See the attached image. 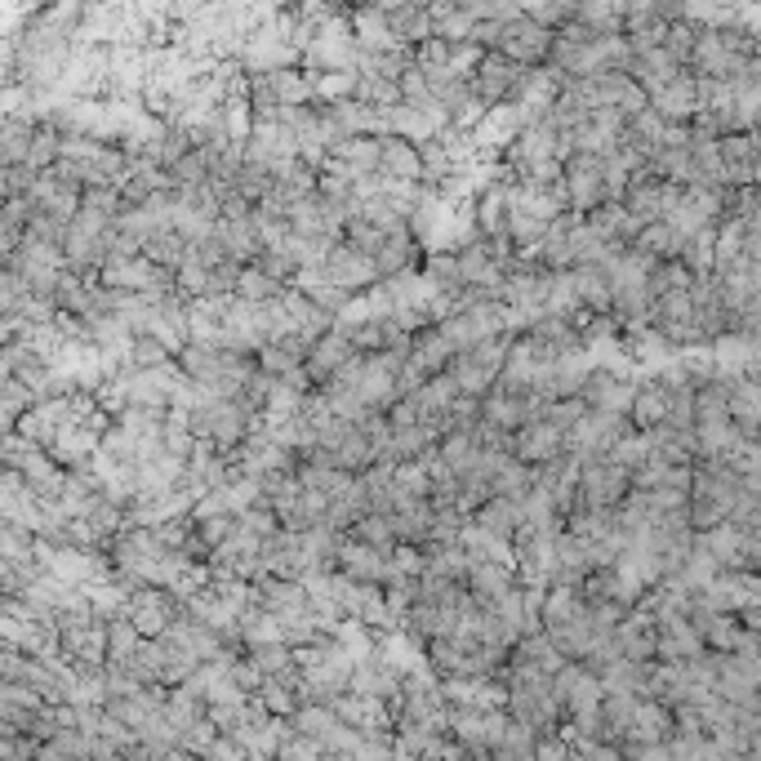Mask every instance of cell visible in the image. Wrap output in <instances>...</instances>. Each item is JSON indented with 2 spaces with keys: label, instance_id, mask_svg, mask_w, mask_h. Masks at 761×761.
Returning <instances> with one entry per match:
<instances>
[{
  "label": "cell",
  "instance_id": "obj_1",
  "mask_svg": "<svg viewBox=\"0 0 761 761\" xmlns=\"http://www.w3.org/2000/svg\"><path fill=\"white\" fill-rule=\"evenodd\" d=\"M508 348H512V343H508L504 334H495V338H486V343H476V348L459 353V357L450 361V374L459 379V388H463L468 396H486V392L499 383V374H504Z\"/></svg>",
  "mask_w": 761,
  "mask_h": 761
},
{
  "label": "cell",
  "instance_id": "obj_2",
  "mask_svg": "<svg viewBox=\"0 0 761 761\" xmlns=\"http://www.w3.org/2000/svg\"><path fill=\"white\" fill-rule=\"evenodd\" d=\"M361 41L357 32L338 27V23H325L316 32V41L308 45V62L321 67V72H361Z\"/></svg>",
  "mask_w": 761,
  "mask_h": 761
},
{
  "label": "cell",
  "instance_id": "obj_3",
  "mask_svg": "<svg viewBox=\"0 0 761 761\" xmlns=\"http://www.w3.org/2000/svg\"><path fill=\"white\" fill-rule=\"evenodd\" d=\"M619 437H624V419H619V414H610V410H588L584 419L566 433V450L579 454V459L588 463V459H606V450H614Z\"/></svg>",
  "mask_w": 761,
  "mask_h": 761
},
{
  "label": "cell",
  "instance_id": "obj_4",
  "mask_svg": "<svg viewBox=\"0 0 761 761\" xmlns=\"http://www.w3.org/2000/svg\"><path fill=\"white\" fill-rule=\"evenodd\" d=\"M606 196V157L601 152H575L566 161V200L579 215H592Z\"/></svg>",
  "mask_w": 761,
  "mask_h": 761
},
{
  "label": "cell",
  "instance_id": "obj_5",
  "mask_svg": "<svg viewBox=\"0 0 761 761\" xmlns=\"http://www.w3.org/2000/svg\"><path fill=\"white\" fill-rule=\"evenodd\" d=\"M183 601V597H178ZM178 601L170 588L161 584H148V588H134V601H129V619L138 629H143V637H161L174 629V619H178Z\"/></svg>",
  "mask_w": 761,
  "mask_h": 761
},
{
  "label": "cell",
  "instance_id": "obj_6",
  "mask_svg": "<svg viewBox=\"0 0 761 761\" xmlns=\"http://www.w3.org/2000/svg\"><path fill=\"white\" fill-rule=\"evenodd\" d=\"M325 276L334 286H343V290H366V286H374L379 281V258L370 254V250H357L353 241L348 245H334L330 250V258H325Z\"/></svg>",
  "mask_w": 761,
  "mask_h": 761
},
{
  "label": "cell",
  "instance_id": "obj_7",
  "mask_svg": "<svg viewBox=\"0 0 761 761\" xmlns=\"http://www.w3.org/2000/svg\"><path fill=\"white\" fill-rule=\"evenodd\" d=\"M526 81V67L517 62V58H508V54H486L476 62V77H472V94H476V103H486V107H495L512 85H521Z\"/></svg>",
  "mask_w": 761,
  "mask_h": 761
},
{
  "label": "cell",
  "instance_id": "obj_8",
  "mask_svg": "<svg viewBox=\"0 0 761 761\" xmlns=\"http://www.w3.org/2000/svg\"><path fill=\"white\" fill-rule=\"evenodd\" d=\"M338 570L343 575H353V579H370V584H383L392 579V552L379 547V543H366V539H343L338 543Z\"/></svg>",
  "mask_w": 761,
  "mask_h": 761
},
{
  "label": "cell",
  "instance_id": "obj_9",
  "mask_svg": "<svg viewBox=\"0 0 761 761\" xmlns=\"http://www.w3.org/2000/svg\"><path fill=\"white\" fill-rule=\"evenodd\" d=\"M245 62L254 72H281L290 62V23L276 19V23H258L254 36L245 41Z\"/></svg>",
  "mask_w": 761,
  "mask_h": 761
},
{
  "label": "cell",
  "instance_id": "obj_10",
  "mask_svg": "<svg viewBox=\"0 0 761 761\" xmlns=\"http://www.w3.org/2000/svg\"><path fill=\"white\" fill-rule=\"evenodd\" d=\"M512 454L526 459V463H534V468H543V463H552L557 454H566V433L552 424V419H530L526 428H517Z\"/></svg>",
  "mask_w": 761,
  "mask_h": 761
},
{
  "label": "cell",
  "instance_id": "obj_11",
  "mask_svg": "<svg viewBox=\"0 0 761 761\" xmlns=\"http://www.w3.org/2000/svg\"><path fill=\"white\" fill-rule=\"evenodd\" d=\"M361 348L353 343V334H343V330H325L316 343H312V353H308V370L312 379H334L343 366H348Z\"/></svg>",
  "mask_w": 761,
  "mask_h": 761
},
{
  "label": "cell",
  "instance_id": "obj_12",
  "mask_svg": "<svg viewBox=\"0 0 761 761\" xmlns=\"http://www.w3.org/2000/svg\"><path fill=\"white\" fill-rule=\"evenodd\" d=\"M624 472L629 468L614 463V459H588L584 463V486H579L584 504H614L619 495H624V486H629Z\"/></svg>",
  "mask_w": 761,
  "mask_h": 761
},
{
  "label": "cell",
  "instance_id": "obj_13",
  "mask_svg": "<svg viewBox=\"0 0 761 761\" xmlns=\"http://www.w3.org/2000/svg\"><path fill=\"white\" fill-rule=\"evenodd\" d=\"M499 45H504L508 58L530 62V58H539L543 49H552V32H547V23H539V19H508Z\"/></svg>",
  "mask_w": 761,
  "mask_h": 761
},
{
  "label": "cell",
  "instance_id": "obj_14",
  "mask_svg": "<svg viewBox=\"0 0 761 761\" xmlns=\"http://www.w3.org/2000/svg\"><path fill=\"white\" fill-rule=\"evenodd\" d=\"M383 174L392 178H410V183H424L428 178V165H424V148L410 143L401 134H383Z\"/></svg>",
  "mask_w": 761,
  "mask_h": 761
},
{
  "label": "cell",
  "instance_id": "obj_15",
  "mask_svg": "<svg viewBox=\"0 0 761 761\" xmlns=\"http://www.w3.org/2000/svg\"><path fill=\"white\" fill-rule=\"evenodd\" d=\"M526 125H530L526 120V107H508V103L499 107L495 103V107H486V116L476 120V134L472 138H476V148H499V143H508V138H517Z\"/></svg>",
  "mask_w": 761,
  "mask_h": 761
},
{
  "label": "cell",
  "instance_id": "obj_16",
  "mask_svg": "<svg viewBox=\"0 0 761 761\" xmlns=\"http://www.w3.org/2000/svg\"><path fill=\"white\" fill-rule=\"evenodd\" d=\"M476 228L481 237H508L512 228V192L508 187H486L476 196Z\"/></svg>",
  "mask_w": 761,
  "mask_h": 761
},
{
  "label": "cell",
  "instance_id": "obj_17",
  "mask_svg": "<svg viewBox=\"0 0 761 761\" xmlns=\"http://www.w3.org/2000/svg\"><path fill=\"white\" fill-rule=\"evenodd\" d=\"M584 401L592 405V410H610V414H624V410H633V401H637V388L633 383H619V379H610V374H592L588 379V388H584Z\"/></svg>",
  "mask_w": 761,
  "mask_h": 761
},
{
  "label": "cell",
  "instance_id": "obj_18",
  "mask_svg": "<svg viewBox=\"0 0 761 761\" xmlns=\"http://www.w3.org/2000/svg\"><path fill=\"white\" fill-rule=\"evenodd\" d=\"M472 521L476 526H486V530H495V534H504V539H512L517 530H521V499H512V495H491L486 504H481L476 512H472Z\"/></svg>",
  "mask_w": 761,
  "mask_h": 761
},
{
  "label": "cell",
  "instance_id": "obj_19",
  "mask_svg": "<svg viewBox=\"0 0 761 761\" xmlns=\"http://www.w3.org/2000/svg\"><path fill=\"white\" fill-rule=\"evenodd\" d=\"M508 588H512V566H504V562H476L472 575H468V592H472L481 606L499 601Z\"/></svg>",
  "mask_w": 761,
  "mask_h": 761
},
{
  "label": "cell",
  "instance_id": "obj_20",
  "mask_svg": "<svg viewBox=\"0 0 761 761\" xmlns=\"http://www.w3.org/2000/svg\"><path fill=\"white\" fill-rule=\"evenodd\" d=\"M219 241L232 258H254L263 254V237H258V223L254 219H219Z\"/></svg>",
  "mask_w": 761,
  "mask_h": 761
},
{
  "label": "cell",
  "instance_id": "obj_21",
  "mask_svg": "<svg viewBox=\"0 0 761 761\" xmlns=\"http://www.w3.org/2000/svg\"><path fill=\"white\" fill-rule=\"evenodd\" d=\"M575 281L588 308H606L614 299V281H610V263H575Z\"/></svg>",
  "mask_w": 761,
  "mask_h": 761
},
{
  "label": "cell",
  "instance_id": "obj_22",
  "mask_svg": "<svg viewBox=\"0 0 761 761\" xmlns=\"http://www.w3.org/2000/svg\"><path fill=\"white\" fill-rule=\"evenodd\" d=\"M148 637H143V629L134 624L129 614H116V619H107V664H125L138 646H143Z\"/></svg>",
  "mask_w": 761,
  "mask_h": 761
},
{
  "label": "cell",
  "instance_id": "obj_23",
  "mask_svg": "<svg viewBox=\"0 0 761 761\" xmlns=\"http://www.w3.org/2000/svg\"><path fill=\"white\" fill-rule=\"evenodd\" d=\"M459 357V348L454 343L437 330V334H428V338H414V353H410V361H419L428 374H441V370H450V361Z\"/></svg>",
  "mask_w": 761,
  "mask_h": 761
},
{
  "label": "cell",
  "instance_id": "obj_24",
  "mask_svg": "<svg viewBox=\"0 0 761 761\" xmlns=\"http://www.w3.org/2000/svg\"><path fill=\"white\" fill-rule=\"evenodd\" d=\"M428 566H433V557H428L424 543L401 539V543L392 547V579H424Z\"/></svg>",
  "mask_w": 761,
  "mask_h": 761
},
{
  "label": "cell",
  "instance_id": "obj_25",
  "mask_svg": "<svg viewBox=\"0 0 761 761\" xmlns=\"http://www.w3.org/2000/svg\"><path fill=\"white\" fill-rule=\"evenodd\" d=\"M250 659L263 668V677H290V672H299V659H295V646L290 642L250 646Z\"/></svg>",
  "mask_w": 761,
  "mask_h": 761
},
{
  "label": "cell",
  "instance_id": "obj_26",
  "mask_svg": "<svg viewBox=\"0 0 761 761\" xmlns=\"http://www.w3.org/2000/svg\"><path fill=\"white\" fill-rule=\"evenodd\" d=\"M392 27L401 41H428V32H437V19L424 5H401L392 10Z\"/></svg>",
  "mask_w": 761,
  "mask_h": 761
},
{
  "label": "cell",
  "instance_id": "obj_27",
  "mask_svg": "<svg viewBox=\"0 0 761 761\" xmlns=\"http://www.w3.org/2000/svg\"><path fill=\"white\" fill-rule=\"evenodd\" d=\"M290 722H295V730H303V735L330 739V730H334L343 717H338V708H334V704H303V708H299Z\"/></svg>",
  "mask_w": 761,
  "mask_h": 761
},
{
  "label": "cell",
  "instance_id": "obj_28",
  "mask_svg": "<svg viewBox=\"0 0 761 761\" xmlns=\"http://www.w3.org/2000/svg\"><path fill=\"white\" fill-rule=\"evenodd\" d=\"M237 295H245V299H254V303H267V299H276L281 295V281L258 263V267H241V281H237Z\"/></svg>",
  "mask_w": 761,
  "mask_h": 761
},
{
  "label": "cell",
  "instance_id": "obj_29",
  "mask_svg": "<svg viewBox=\"0 0 761 761\" xmlns=\"http://www.w3.org/2000/svg\"><path fill=\"white\" fill-rule=\"evenodd\" d=\"M272 85H276V99H281V107H308L312 94H316V81H303L299 72H272Z\"/></svg>",
  "mask_w": 761,
  "mask_h": 761
},
{
  "label": "cell",
  "instance_id": "obj_30",
  "mask_svg": "<svg viewBox=\"0 0 761 761\" xmlns=\"http://www.w3.org/2000/svg\"><path fill=\"white\" fill-rule=\"evenodd\" d=\"M353 534L357 539H366V543H379V547H392L396 543V526H392V512H361L357 517V526H353Z\"/></svg>",
  "mask_w": 761,
  "mask_h": 761
},
{
  "label": "cell",
  "instance_id": "obj_31",
  "mask_svg": "<svg viewBox=\"0 0 761 761\" xmlns=\"http://www.w3.org/2000/svg\"><path fill=\"white\" fill-rule=\"evenodd\" d=\"M584 414H588V401H584V396H552L547 410H543V419H552L562 433H570V428L584 419Z\"/></svg>",
  "mask_w": 761,
  "mask_h": 761
},
{
  "label": "cell",
  "instance_id": "obj_32",
  "mask_svg": "<svg viewBox=\"0 0 761 761\" xmlns=\"http://www.w3.org/2000/svg\"><path fill=\"white\" fill-rule=\"evenodd\" d=\"M32 138H36V129H27L23 120H10V129H5V165H27Z\"/></svg>",
  "mask_w": 761,
  "mask_h": 761
},
{
  "label": "cell",
  "instance_id": "obj_33",
  "mask_svg": "<svg viewBox=\"0 0 761 761\" xmlns=\"http://www.w3.org/2000/svg\"><path fill=\"white\" fill-rule=\"evenodd\" d=\"M633 414H637V424H659L668 414V392L664 388H642L637 401H633Z\"/></svg>",
  "mask_w": 761,
  "mask_h": 761
},
{
  "label": "cell",
  "instance_id": "obj_34",
  "mask_svg": "<svg viewBox=\"0 0 761 761\" xmlns=\"http://www.w3.org/2000/svg\"><path fill=\"white\" fill-rule=\"evenodd\" d=\"M614 463H624V468H642L650 459V437H619L614 450H610Z\"/></svg>",
  "mask_w": 761,
  "mask_h": 761
},
{
  "label": "cell",
  "instance_id": "obj_35",
  "mask_svg": "<svg viewBox=\"0 0 761 761\" xmlns=\"http://www.w3.org/2000/svg\"><path fill=\"white\" fill-rule=\"evenodd\" d=\"M526 10H530V19H539V23H557V19H566L570 10H575V0H526Z\"/></svg>",
  "mask_w": 761,
  "mask_h": 761
},
{
  "label": "cell",
  "instance_id": "obj_36",
  "mask_svg": "<svg viewBox=\"0 0 761 761\" xmlns=\"http://www.w3.org/2000/svg\"><path fill=\"white\" fill-rule=\"evenodd\" d=\"M232 526H237V517H205V521H200V539H205V547H219V543L232 534Z\"/></svg>",
  "mask_w": 761,
  "mask_h": 761
},
{
  "label": "cell",
  "instance_id": "obj_37",
  "mask_svg": "<svg viewBox=\"0 0 761 761\" xmlns=\"http://www.w3.org/2000/svg\"><path fill=\"white\" fill-rule=\"evenodd\" d=\"M642 245H646V250H677V245H681V237L655 223V228H646V232H642Z\"/></svg>",
  "mask_w": 761,
  "mask_h": 761
},
{
  "label": "cell",
  "instance_id": "obj_38",
  "mask_svg": "<svg viewBox=\"0 0 761 761\" xmlns=\"http://www.w3.org/2000/svg\"><path fill=\"white\" fill-rule=\"evenodd\" d=\"M570 752V739L566 743H539V757H566Z\"/></svg>",
  "mask_w": 761,
  "mask_h": 761
}]
</instances>
